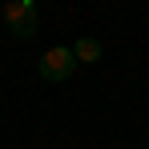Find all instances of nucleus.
<instances>
[{
  "mask_svg": "<svg viewBox=\"0 0 149 149\" xmlns=\"http://www.w3.org/2000/svg\"><path fill=\"white\" fill-rule=\"evenodd\" d=\"M36 69H40L45 81L61 85V81H69V77L77 73V52L69 49V45H52V49H45V56H40Z\"/></svg>",
  "mask_w": 149,
  "mask_h": 149,
  "instance_id": "nucleus-1",
  "label": "nucleus"
},
{
  "mask_svg": "<svg viewBox=\"0 0 149 149\" xmlns=\"http://www.w3.org/2000/svg\"><path fill=\"white\" fill-rule=\"evenodd\" d=\"M4 24H8L12 36L28 40V36L36 32V4H32V0H8V8H4Z\"/></svg>",
  "mask_w": 149,
  "mask_h": 149,
  "instance_id": "nucleus-2",
  "label": "nucleus"
},
{
  "mask_svg": "<svg viewBox=\"0 0 149 149\" xmlns=\"http://www.w3.org/2000/svg\"><path fill=\"white\" fill-rule=\"evenodd\" d=\"M73 52H77V65H97L101 61V40L97 36H81Z\"/></svg>",
  "mask_w": 149,
  "mask_h": 149,
  "instance_id": "nucleus-3",
  "label": "nucleus"
}]
</instances>
